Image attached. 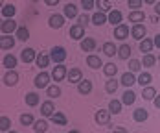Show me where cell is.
<instances>
[{"label": "cell", "instance_id": "obj_1", "mask_svg": "<svg viewBox=\"0 0 160 133\" xmlns=\"http://www.w3.org/2000/svg\"><path fill=\"white\" fill-rule=\"evenodd\" d=\"M66 48L64 46H53V48L50 50V57H52V61L57 65V63H64V59H66Z\"/></svg>", "mask_w": 160, "mask_h": 133}, {"label": "cell", "instance_id": "obj_2", "mask_svg": "<svg viewBox=\"0 0 160 133\" xmlns=\"http://www.w3.org/2000/svg\"><path fill=\"white\" fill-rule=\"evenodd\" d=\"M50 80H52V74H48V72L42 68V70L35 76V82H33V83H35V87H37V89H46V87L50 85Z\"/></svg>", "mask_w": 160, "mask_h": 133}, {"label": "cell", "instance_id": "obj_3", "mask_svg": "<svg viewBox=\"0 0 160 133\" xmlns=\"http://www.w3.org/2000/svg\"><path fill=\"white\" fill-rule=\"evenodd\" d=\"M66 76H68V68H66L63 63H57V65L53 66V70H52V80H55V82H63Z\"/></svg>", "mask_w": 160, "mask_h": 133}, {"label": "cell", "instance_id": "obj_4", "mask_svg": "<svg viewBox=\"0 0 160 133\" xmlns=\"http://www.w3.org/2000/svg\"><path fill=\"white\" fill-rule=\"evenodd\" d=\"M4 85H8V87H13L18 83V72H17L15 68H8V72L4 74Z\"/></svg>", "mask_w": 160, "mask_h": 133}, {"label": "cell", "instance_id": "obj_5", "mask_svg": "<svg viewBox=\"0 0 160 133\" xmlns=\"http://www.w3.org/2000/svg\"><path fill=\"white\" fill-rule=\"evenodd\" d=\"M64 15H59V13H53V15H50L48 19V26L50 28H53V30H61L64 26Z\"/></svg>", "mask_w": 160, "mask_h": 133}, {"label": "cell", "instance_id": "obj_6", "mask_svg": "<svg viewBox=\"0 0 160 133\" xmlns=\"http://www.w3.org/2000/svg\"><path fill=\"white\" fill-rule=\"evenodd\" d=\"M129 33H131V30H129L127 24H118L116 28H114V39H118V41H125L129 37Z\"/></svg>", "mask_w": 160, "mask_h": 133}, {"label": "cell", "instance_id": "obj_7", "mask_svg": "<svg viewBox=\"0 0 160 133\" xmlns=\"http://www.w3.org/2000/svg\"><path fill=\"white\" fill-rule=\"evenodd\" d=\"M131 35H132V39H136V41H142L145 35H147V28H145L142 22H138V24H134V26L131 28Z\"/></svg>", "mask_w": 160, "mask_h": 133}, {"label": "cell", "instance_id": "obj_8", "mask_svg": "<svg viewBox=\"0 0 160 133\" xmlns=\"http://www.w3.org/2000/svg\"><path fill=\"white\" fill-rule=\"evenodd\" d=\"M53 113H55V105H53L52 98L41 104V115L44 116V118H50V116L53 115Z\"/></svg>", "mask_w": 160, "mask_h": 133}, {"label": "cell", "instance_id": "obj_9", "mask_svg": "<svg viewBox=\"0 0 160 133\" xmlns=\"http://www.w3.org/2000/svg\"><path fill=\"white\" fill-rule=\"evenodd\" d=\"M111 115L112 113L109 109H99L94 115V120H96V124H109L111 122Z\"/></svg>", "mask_w": 160, "mask_h": 133}, {"label": "cell", "instance_id": "obj_10", "mask_svg": "<svg viewBox=\"0 0 160 133\" xmlns=\"http://www.w3.org/2000/svg\"><path fill=\"white\" fill-rule=\"evenodd\" d=\"M13 46H15V37H11V33H2V37H0V48L11 50Z\"/></svg>", "mask_w": 160, "mask_h": 133}, {"label": "cell", "instance_id": "obj_11", "mask_svg": "<svg viewBox=\"0 0 160 133\" xmlns=\"http://www.w3.org/2000/svg\"><path fill=\"white\" fill-rule=\"evenodd\" d=\"M68 37L74 39V41H81V39L85 37V28H83L81 24H74V26L70 28V32H68Z\"/></svg>", "mask_w": 160, "mask_h": 133}, {"label": "cell", "instance_id": "obj_12", "mask_svg": "<svg viewBox=\"0 0 160 133\" xmlns=\"http://www.w3.org/2000/svg\"><path fill=\"white\" fill-rule=\"evenodd\" d=\"M17 28L18 26H17V22L13 20V17H11V19H4L2 20V28L0 30H2V33H15Z\"/></svg>", "mask_w": 160, "mask_h": 133}, {"label": "cell", "instance_id": "obj_13", "mask_svg": "<svg viewBox=\"0 0 160 133\" xmlns=\"http://www.w3.org/2000/svg\"><path fill=\"white\" fill-rule=\"evenodd\" d=\"M37 59V52L33 48H24L20 52V61H24V63H33Z\"/></svg>", "mask_w": 160, "mask_h": 133}, {"label": "cell", "instance_id": "obj_14", "mask_svg": "<svg viewBox=\"0 0 160 133\" xmlns=\"http://www.w3.org/2000/svg\"><path fill=\"white\" fill-rule=\"evenodd\" d=\"M78 93L83 94V96L90 94V93H92V82H90V80H81V82L78 83Z\"/></svg>", "mask_w": 160, "mask_h": 133}, {"label": "cell", "instance_id": "obj_15", "mask_svg": "<svg viewBox=\"0 0 160 133\" xmlns=\"http://www.w3.org/2000/svg\"><path fill=\"white\" fill-rule=\"evenodd\" d=\"M87 65L90 66V68H94V70H98L99 66H103V61H101V57L96 56V54H88L87 56Z\"/></svg>", "mask_w": 160, "mask_h": 133}, {"label": "cell", "instance_id": "obj_16", "mask_svg": "<svg viewBox=\"0 0 160 133\" xmlns=\"http://www.w3.org/2000/svg\"><path fill=\"white\" fill-rule=\"evenodd\" d=\"M79 48L83 52H92V50L96 48V41L92 39V37H83L79 43Z\"/></svg>", "mask_w": 160, "mask_h": 133}, {"label": "cell", "instance_id": "obj_17", "mask_svg": "<svg viewBox=\"0 0 160 133\" xmlns=\"http://www.w3.org/2000/svg\"><path fill=\"white\" fill-rule=\"evenodd\" d=\"M63 15L66 17V19H78V17H79L78 15V6L72 4V2H68L63 9Z\"/></svg>", "mask_w": 160, "mask_h": 133}, {"label": "cell", "instance_id": "obj_18", "mask_svg": "<svg viewBox=\"0 0 160 133\" xmlns=\"http://www.w3.org/2000/svg\"><path fill=\"white\" fill-rule=\"evenodd\" d=\"M105 22H109V15H105V11H96L92 15V24L94 26H103Z\"/></svg>", "mask_w": 160, "mask_h": 133}, {"label": "cell", "instance_id": "obj_19", "mask_svg": "<svg viewBox=\"0 0 160 133\" xmlns=\"http://www.w3.org/2000/svg\"><path fill=\"white\" fill-rule=\"evenodd\" d=\"M122 85L123 87H132L134 83H136V78H134V72H131V70H127V72H123L122 74Z\"/></svg>", "mask_w": 160, "mask_h": 133}, {"label": "cell", "instance_id": "obj_20", "mask_svg": "<svg viewBox=\"0 0 160 133\" xmlns=\"http://www.w3.org/2000/svg\"><path fill=\"white\" fill-rule=\"evenodd\" d=\"M147 116H149V113H147V109H144V107H138V109L132 111V120L134 122H145Z\"/></svg>", "mask_w": 160, "mask_h": 133}, {"label": "cell", "instance_id": "obj_21", "mask_svg": "<svg viewBox=\"0 0 160 133\" xmlns=\"http://www.w3.org/2000/svg\"><path fill=\"white\" fill-rule=\"evenodd\" d=\"M66 78H68V82L70 83H79L81 80H83V72H81L79 68H70Z\"/></svg>", "mask_w": 160, "mask_h": 133}, {"label": "cell", "instance_id": "obj_22", "mask_svg": "<svg viewBox=\"0 0 160 133\" xmlns=\"http://www.w3.org/2000/svg\"><path fill=\"white\" fill-rule=\"evenodd\" d=\"M103 54L107 56V57H114V54H118V46L112 43V41H107V43H103Z\"/></svg>", "mask_w": 160, "mask_h": 133}, {"label": "cell", "instance_id": "obj_23", "mask_svg": "<svg viewBox=\"0 0 160 133\" xmlns=\"http://www.w3.org/2000/svg\"><path fill=\"white\" fill-rule=\"evenodd\" d=\"M50 61H52V57H50V54H37V59H35V63L39 68H46L50 65Z\"/></svg>", "mask_w": 160, "mask_h": 133}, {"label": "cell", "instance_id": "obj_24", "mask_svg": "<svg viewBox=\"0 0 160 133\" xmlns=\"http://www.w3.org/2000/svg\"><path fill=\"white\" fill-rule=\"evenodd\" d=\"M122 19H123L122 11H118V9H111V11H109V22H111L112 26L122 24Z\"/></svg>", "mask_w": 160, "mask_h": 133}, {"label": "cell", "instance_id": "obj_25", "mask_svg": "<svg viewBox=\"0 0 160 133\" xmlns=\"http://www.w3.org/2000/svg\"><path fill=\"white\" fill-rule=\"evenodd\" d=\"M134 100H136V93L134 91H131L127 87V91L122 94V102H123V105H132L134 104Z\"/></svg>", "mask_w": 160, "mask_h": 133}, {"label": "cell", "instance_id": "obj_26", "mask_svg": "<svg viewBox=\"0 0 160 133\" xmlns=\"http://www.w3.org/2000/svg\"><path fill=\"white\" fill-rule=\"evenodd\" d=\"M153 46H155V41H153V39H147V37H144V39L140 41V45H138L140 52H144V54L151 52V50H153Z\"/></svg>", "mask_w": 160, "mask_h": 133}, {"label": "cell", "instance_id": "obj_27", "mask_svg": "<svg viewBox=\"0 0 160 133\" xmlns=\"http://www.w3.org/2000/svg\"><path fill=\"white\" fill-rule=\"evenodd\" d=\"M144 19H145V13H144V11H140V9H132V11L129 13V20H131V22H134V24L144 22Z\"/></svg>", "mask_w": 160, "mask_h": 133}, {"label": "cell", "instance_id": "obj_28", "mask_svg": "<svg viewBox=\"0 0 160 133\" xmlns=\"http://www.w3.org/2000/svg\"><path fill=\"white\" fill-rule=\"evenodd\" d=\"M155 96H157V89L155 87H151V85L142 87V98L144 100H155Z\"/></svg>", "mask_w": 160, "mask_h": 133}, {"label": "cell", "instance_id": "obj_29", "mask_svg": "<svg viewBox=\"0 0 160 133\" xmlns=\"http://www.w3.org/2000/svg\"><path fill=\"white\" fill-rule=\"evenodd\" d=\"M17 13V8L13 4H4L2 6V17L4 19H11V17H15Z\"/></svg>", "mask_w": 160, "mask_h": 133}, {"label": "cell", "instance_id": "obj_30", "mask_svg": "<svg viewBox=\"0 0 160 133\" xmlns=\"http://www.w3.org/2000/svg\"><path fill=\"white\" fill-rule=\"evenodd\" d=\"M122 105H123L122 100H111L109 102V111H111L112 115H120L122 113Z\"/></svg>", "mask_w": 160, "mask_h": 133}, {"label": "cell", "instance_id": "obj_31", "mask_svg": "<svg viewBox=\"0 0 160 133\" xmlns=\"http://www.w3.org/2000/svg\"><path fill=\"white\" fill-rule=\"evenodd\" d=\"M24 100H26V105H30V107L39 105V102H41V98H39V94H37V93H28V94L24 96Z\"/></svg>", "mask_w": 160, "mask_h": 133}, {"label": "cell", "instance_id": "obj_32", "mask_svg": "<svg viewBox=\"0 0 160 133\" xmlns=\"http://www.w3.org/2000/svg\"><path fill=\"white\" fill-rule=\"evenodd\" d=\"M2 65L6 66V68H15L17 66V57L13 56V54H6L4 59H2Z\"/></svg>", "mask_w": 160, "mask_h": 133}, {"label": "cell", "instance_id": "obj_33", "mask_svg": "<svg viewBox=\"0 0 160 133\" xmlns=\"http://www.w3.org/2000/svg\"><path fill=\"white\" fill-rule=\"evenodd\" d=\"M122 82H116L114 80V76L112 78H109V82H105V91L109 93V94H114L116 91H118V85H120Z\"/></svg>", "mask_w": 160, "mask_h": 133}, {"label": "cell", "instance_id": "obj_34", "mask_svg": "<svg viewBox=\"0 0 160 133\" xmlns=\"http://www.w3.org/2000/svg\"><path fill=\"white\" fill-rule=\"evenodd\" d=\"M50 120L55 124V126H66V116L63 113H59V111H55L53 115L50 116Z\"/></svg>", "mask_w": 160, "mask_h": 133}, {"label": "cell", "instance_id": "obj_35", "mask_svg": "<svg viewBox=\"0 0 160 133\" xmlns=\"http://www.w3.org/2000/svg\"><path fill=\"white\" fill-rule=\"evenodd\" d=\"M131 52H132V50H131L129 45H122V46L118 48V57L123 59V61H127L129 57H131Z\"/></svg>", "mask_w": 160, "mask_h": 133}, {"label": "cell", "instance_id": "obj_36", "mask_svg": "<svg viewBox=\"0 0 160 133\" xmlns=\"http://www.w3.org/2000/svg\"><path fill=\"white\" fill-rule=\"evenodd\" d=\"M33 131L35 133L48 131V122H46V120H35V122H33Z\"/></svg>", "mask_w": 160, "mask_h": 133}, {"label": "cell", "instance_id": "obj_37", "mask_svg": "<svg viewBox=\"0 0 160 133\" xmlns=\"http://www.w3.org/2000/svg\"><path fill=\"white\" fill-rule=\"evenodd\" d=\"M46 94H48V98H57V96H61V87L59 85H48L46 87Z\"/></svg>", "mask_w": 160, "mask_h": 133}, {"label": "cell", "instance_id": "obj_38", "mask_svg": "<svg viewBox=\"0 0 160 133\" xmlns=\"http://www.w3.org/2000/svg\"><path fill=\"white\" fill-rule=\"evenodd\" d=\"M103 74H105L107 78L116 76V74H118V66L114 65V63H107V65H103Z\"/></svg>", "mask_w": 160, "mask_h": 133}, {"label": "cell", "instance_id": "obj_39", "mask_svg": "<svg viewBox=\"0 0 160 133\" xmlns=\"http://www.w3.org/2000/svg\"><path fill=\"white\" fill-rule=\"evenodd\" d=\"M151 82H153V76H151L149 72H140V76L136 78V83H140L142 87H145V85H149Z\"/></svg>", "mask_w": 160, "mask_h": 133}, {"label": "cell", "instance_id": "obj_40", "mask_svg": "<svg viewBox=\"0 0 160 133\" xmlns=\"http://www.w3.org/2000/svg\"><path fill=\"white\" fill-rule=\"evenodd\" d=\"M15 33H17V39H20V41H28L30 39V30L26 26H18Z\"/></svg>", "mask_w": 160, "mask_h": 133}, {"label": "cell", "instance_id": "obj_41", "mask_svg": "<svg viewBox=\"0 0 160 133\" xmlns=\"http://www.w3.org/2000/svg\"><path fill=\"white\" fill-rule=\"evenodd\" d=\"M96 8L99 9V11H105V13H109L111 11V2L109 0H96Z\"/></svg>", "mask_w": 160, "mask_h": 133}, {"label": "cell", "instance_id": "obj_42", "mask_svg": "<svg viewBox=\"0 0 160 133\" xmlns=\"http://www.w3.org/2000/svg\"><path fill=\"white\" fill-rule=\"evenodd\" d=\"M9 128H11V120L6 115H2L0 116V131H9Z\"/></svg>", "mask_w": 160, "mask_h": 133}, {"label": "cell", "instance_id": "obj_43", "mask_svg": "<svg viewBox=\"0 0 160 133\" xmlns=\"http://www.w3.org/2000/svg\"><path fill=\"white\" fill-rule=\"evenodd\" d=\"M142 61H138V59H129V70L131 72H140L142 70Z\"/></svg>", "mask_w": 160, "mask_h": 133}, {"label": "cell", "instance_id": "obj_44", "mask_svg": "<svg viewBox=\"0 0 160 133\" xmlns=\"http://www.w3.org/2000/svg\"><path fill=\"white\" fill-rule=\"evenodd\" d=\"M155 63H157V57H155L151 52H147V54L144 56V61H142V65H144V66H153Z\"/></svg>", "mask_w": 160, "mask_h": 133}, {"label": "cell", "instance_id": "obj_45", "mask_svg": "<svg viewBox=\"0 0 160 133\" xmlns=\"http://www.w3.org/2000/svg\"><path fill=\"white\" fill-rule=\"evenodd\" d=\"M33 115L32 113H24V115H20V124L22 126H33Z\"/></svg>", "mask_w": 160, "mask_h": 133}, {"label": "cell", "instance_id": "obj_46", "mask_svg": "<svg viewBox=\"0 0 160 133\" xmlns=\"http://www.w3.org/2000/svg\"><path fill=\"white\" fill-rule=\"evenodd\" d=\"M88 22H92V17H88L87 13H83V15L78 17V24H81L83 28H87V26H88Z\"/></svg>", "mask_w": 160, "mask_h": 133}, {"label": "cell", "instance_id": "obj_47", "mask_svg": "<svg viewBox=\"0 0 160 133\" xmlns=\"http://www.w3.org/2000/svg\"><path fill=\"white\" fill-rule=\"evenodd\" d=\"M94 6H96V0H81V8L85 11H90Z\"/></svg>", "mask_w": 160, "mask_h": 133}, {"label": "cell", "instance_id": "obj_48", "mask_svg": "<svg viewBox=\"0 0 160 133\" xmlns=\"http://www.w3.org/2000/svg\"><path fill=\"white\" fill-rule=\"evenodd\" d=\"M127 2H129V8H132V9H140L142 4H144V0H127Z\"/></svg>", "mask_w": 160, "mask_h": 133}, {"label": "cell", "instance_id": "obj_49", "mask_svg": "<svg viewBox=\"0 0 160 133\" xmlns=\"http://www.w3.org/2000/svg\"><path fill=\"white\" fill-rule=\"evenodd\" d=\"M59 2H61V0H44V4H46V6H57Z\"/></svg>", "mask_w": 160, "mask_h": 133}, {"label": "cell", "instance_id": "obj_50", "mask_svg": "<svg viewBox=\"0 0 160 133\" xmlns=\"http://www.w3.org/2000/svg\"><path fill=\"white\" fill-rule=\"evenodd\" d=\"M153 41H155V46H157V48H160V33H157V35H155V39H153Z\"/></svg>", "mask_w": 160, "mask_h": 133}, {"label": "cell", "instance_id": "obj_51", "mask_svg": "<svg viewBox=\"0 0 160 133\" xmlns=\"http://www.w3.org/2000/svg\"><path fill=\"white\" fill-rule=\"evenodd\" d=\"M153 104H155V107H157V109H160V94H158V96H155Z\"/></svg>", "mask_w": 160, "mask_h": 133}, {"label": "cell", "instance_id": "obj_52", "mask_svg": "<svg viewBox=\"0 0 160 133\" xmlns=\"http://www.w3.org/2000/svg\"><path fill=\"white\" fill-rule=\"evenodd\" d=\"M155 13L160 15V2H155Z\"/></svg>", "mask_w": 160, "mask_h": 133}, {"label": "cell", "instance_id": "obj_53", "mask_svg": "<svg viewBox=\"0 0 160 133\" xmlns=\"http://www.w3.org/2000/svg\"><path fill=\"white\" fill-rule=\"evenodd\" d=\"M112 130H114V131H120V133H125V131H127L125 128H112Z\"/></svg>", "mask_w": 160, "mask_h": 133}, {"label": "cell", "instance_id": "obj_54", "mask_svg": "<svg viewBox=\"0 0 160 133\" xmlns=\"http://www.w3.org/2000/svg\"><path fill=\"white\" fill-rule=\"evenodd\" d=\"M151 22H160V20H158V17H157V15H153V17H151Z\"/></svg>", "mask_w": 160, "mask_h": 133}, {"label": "cell", "instance_id": "obj_55", "mask_svg": "<svg viewBox=\"0 0 160 133\" xmlns=\"http://www.w3.org/2000/svg\"><path fill=\"white\" fill-rule=\"evenodd\" d=\"M145 4H155V2H157V0H144Z\"/></svg>", "mask_w": 160, "mask_h": 133}, {"label": "cell", "instance_id": "obj_56", "mask_svg": "<svg viewBox=\"0 0 160 133\" xmlns=\"http://www.w3.org/2000/svg\"><path fill=\"white\" fill-rule=\"evenodd\" d=\"M32 2H39V0H32Z\"/></svg>", "mask_w": 160, "mask_h": 133}]
</instances>
